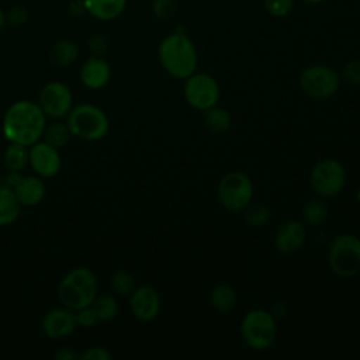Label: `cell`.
I'll return each mask as SVG.
<instances>
[{"label": "cell", "instance_id": "obj_31", "mask_svg": "<svg viewBox=\"0 0 360 360\" xmlns=\"http://www.w3.org/2000/svg\"><path fill=\"white\" fill-rule=\"evenodd\" d=\"M75 318H76L77 326L80 328H91L98 322V318L91 305L75 311Z\"/></svg>", "mask_w": 360, "mask_h": 360}, {"label": "cell", "instance_id": "obj_36", "mask_svg": "<svg viewBox=\"0 0 360 360\" xmlns=\"http://www.w3.org/2000/svg\"><path fill=\"white\" fill-rule=\"evenodd\" d=\"M4 24H6V14H4V11H3L1 7H0V30L3 28Z\"/></svg>", "mask_w": 360, "mask_h": 360}, {"label": "cell", "instance_id": "obj_25", "mask_svg": "<svg viewBox=\"0 0 360 360\" xmlns=\"http://www.w3.org/2000/svg\"><path fill=\"white\" fill-rule=\"evenodd\" d=\"M91 307L98 318V322H108L114 319L118 314V302L112 295H100L96 297L91 302Z\"/></svg>", "mask_w": 360, "mask_h": 360}, {"label": "cell", "instance_id": "obj_26", "mask_svg": "<svg viewBox=\"0 0 360 360\" xmlns=\"http://www.w3.org/2000/svg\"><path fill=\"white\" fill-rule=\"evenodd\" d=\"M110 285L117 294L127 295L135 290L136 281L131 273L125 270H117L110 278Z\"/></svg>", "mask_w": 360, "mask_h": 360}, {"label": "cell", "instance_id": "obj_35", "mask_svg": "<svg viewBox=\"0 0 360 360\" xmlns=\"http://www.w3.org/2000/svg\"><path fill=\"white\" fill-rule=\"evenodd\" d=\"M55 359H58V360H75L76 353L70 347H62L55 353Z\"/></svg>", "mask_w": 360, "mask_h": 360}, {"label": "cell", "instance_id": "obj_24", "mask_svg": "<svg viewBox=\"0 0 360 360\" xmlns=\"http://www.w3.org/2000/svg\"><path fill=\"white\" fill-rule=\"evenodd\" d=\"M210 301L212 304V307L219 311V312H228L233 308L236 297L233 290L229 285L221 284L212 288L211 295H210Z\"/></svg>", "mask_w": 360, "mask_h": 360}, {"label": "cell", "instance_id": "obj_27", "mask_svg": "<svg viewBox=\"0 0 360 360\" xmlns=\"http://www.w3.org/2000/svg\"><path fill=\"white\" fill-rule=\"evenodd\" d=\"M328 215V207L323 201L314 200L307 202L304 207V218L309 225H318L321 224Z\"/></svg>", "mask_w": 360, "mask_h": 360}, {"label": "cell", "instance_id": "obj_30", "mask_svg": "<svg viewBox=\"0 0 360 360\" xmlns=\"http://www.w3.org/2000/svg\"><path fill=\"white\" fill-rule=\"evenodd\" d=\"M176 10H177L176 0H153L152 3V13L160 20H167L173 17Z\"/></svg>", "mask_w": 360, "mask_h": 360}, {"label": "cell", "instance_id": "obj_2", "mask_svg": "<svg viewBox=\"0 0 360 360\" xmlns=\"http://www.w3.org/2000/svg\"><path fill=\"white\" fill-rule=\"evenodd\" d=\"M158 56L165 70L176 79H187L197 68V49L193 41L181 32H173L162 39Z\"/></svg>", "mask_w": 360, "mask_h": 360}, {"label": "cell", "instance_id": "obj_32", "mask_svg": "<svg viewBox=\"0 0 360 360\" xmlns=\"http://www.w3.org/2000/svg\"><path fill=\"white\" fill-rule=\"evenodd\" d=\"M82 360H110L111 359V353L100 346H93L86 349L82 354H80Z\"/></svg>", "mask_w": 360, "mask_h": 360}, {"label": "cell", "instance_id": "obj_18", "mask_svg": "<svg viewBox=\"0 0 360 360\" xmlns=\"http://www.w3.org/2000/svg\"><path fill=\"white\" fill-rule=\"evenodd\" d=\"M128 0H83L84 10L101 21L115 20L122 14Z\"/></svg>", "mask_w": 360, "mask_h": 360}, {"label": "cell", "instance_id": "obj_4", "mask_svg": "<svg viewBox=\"0 0 360 360\" xmlns=\"http://www.w3.org/2000/svg\"><path fill=\"white\" fill-rule=\"evenodd\" d=\"M66 124L73 136L90 142L103 139L110 128L105 112L97 105L87 103L72 107L66 115Z\"/></svg>", "mask_w": 360, "mask_h": 360}, {"label": "cell", "instance_id": "obj_6", "mask_svg": "<svg viewBox=\"0 0 360 360\" xmlns=\"http://www.w3.org/2000/svg\"><path fill=\"white\" fill-rule=\"evenodd\" d=\"M240 332L250 349L264 350L276 339V319L271 314L263 309L250 311L242 321Z\"/></svg>", "mask_w": 360, "mask_h": 360}, {"label": "cell", "instance_id": "obj_34", "mask_svg": "<svg viewBox=\"0 0 360 360\" xmlns=\"http://www.w3.org/2000/svg\"><path fill=\"white\" fill-rule=\"evenodd\" d=\"M21 173L18 172H8L7 174H4L1 179H0V187H6V188H10L14 191V188L17 187V184L20 183L21 180Z\"/></svg>", "mask_w": 360, "mask_h": 360}, {"label": "cell", "instance_id": "obj_11", "mask_svg": "<svg viewBox=\"0 0 360 360\" xmlns=\"http://www.w3.org/2000/svg\"><path fill=\"white\" fill-rule=\"evenodd\" d=\"M38 105L46 117L63 118L73 107L72 91L62 82H49L38 94Z\"/></svg>", "mask_w": 360, "mask_h": 360}, {"label": "cell", "instance_id": "obj_29", "mask_svg": "<svg viewBox=\"0 0 360 360\" xmlns=\"http://www.w3.org/2000/svg\"><path fill=\"white\" fill-rule=\"evenodd\" d=\"M246 221L253 225V226H262L267 222L269 219V211L264 205L260 204H253L248 208L246 214H245Z\"/></svg>", "mask_w": 360, "mask_h": 360}, {"label": "cell", "instance_id": "obj_1", "mask_svg": "<svg viewBox=\"0 0 360 360\" xmlns=\"http://www.w3.org/2000/svg\"><path fill=\"white\" fill-rule=\"evenodd\" d=\"M46 127V115L31 100L13 103L3 117V135L8 142L31 146L38 142Z\"/></svg>", "mask_w": 360, "mask_h": 360}, {"label": "cell", "instance_id": "obj_13", "mask_svg": "<svg viewBox=\"0 0 360 360\" xmlns=\"http://www.w3.org/2000/svg\"><path fill=\"white\" fill-rule=\"evenodd\" d=\"M42 332L51 339H63L69 336L76 328L75 311L69 308H55L48 311L41 322Z\"/></svg>", "mask_w": 360, "mask_h": 360}, {"label": "cell", "instance_id": "obj_10", "mask_svg": "<svg viewBox=\"0 0 360 360\" xmlns=\"http://www.w3.org/2000/svg\"><path fill=\"white\" fill-rule=\"evenodd\" d=\"M184 97L194 108L207 110L217 104L219 98V86L212 76L194 72L186 80Z\"/></svg>", "mask_w": 360, "mask_h": 360}, {"label": "cell", "instance_id": "obj_8", "mask_svg": "<svg viewBox=\"0 0 360 360\" xmlns=\"http://www.w3.org/2000/svg\"><path fill=\"white\" fill-rule=\"evenodd\" d=\"M300 86L314 98H326L339 89V76L329 66L314 65L302 70L300 75Z\"/></svg>", "mask_w": 360, "mask_h": 360}, {"label": "cell", "instance_id": "obj_7", "mask_svg": "<svg viewBox=\"0 0 360 360\" xmlns=\"http://www.w3.org/2000/svg\"><path fill=\"white\" fill-rule=\"evenodd\" d=\"M253 197V184L242 172H231L218 184V198L229 211L246 208Z\"/></svg>", "mask_w": 360, "mask_h": 360}, {"label": "cell", "instance_id": "obj_20", "mask_svg": "<svg viewBox=\"0 0 360 360\" xmlns=\"http://www.w3.org/2000/svg\"><path fill=\"white\" fill-rule=\"evenodd\" d=\"M3 163L8 172L21 173L30 165V146L10 142L4 150Z\"/></svg>", "mask_w": 360, "mask_h": 360}, {"label": "cell", "instance_id": "obj_17", "mask_svg": "<svg viewBox=\"0 0 360 360\" xmlns=\"http://www.w3.org/2000/svg\"><path fill=\"white\" fill-rule=\"evenodd\" d=\"M305 240V229L297 221L283 224L276 233V246L280 252L291 253L298 250Z\"/></svg>", "mask_w": 360, "mask_h": 360}, {"label": "cell", "instance_id": "obj_16", "mask_svg": "<svg viewBox=\"0 0 360 360\" xmlns=\"http://www.w3.org/2000/svg\"><path fill=\"white\" fill-rule=\"evenodd\" d=\"M14 193L22 207H34L45 198L46 187L38 176H22Z\"/></svg>", "mask_w": 360, "mask_h": 360}, {"label": "cell", "instance_id": "obj_19", "mask_svg": "<svg viewBox=\"0 0 360 360\" xmlns=\"http://www.w3.org/2000/svg\"><path fill=\"white\" fill-rule=\"evenodd\" d=\"M22 205L15 193L10 188L0 187V226L11 225L20 217Z\"/></svg>", "mask_w": 360, "mask_h": 360}, {"label": "cell", "instance_id": "obj_14", "mask_svg": "<svg viewBox=\"0 0 360 360\" xmlns=\"http://www.w3.org/2000/svg\"><path fill=\"white\" fill-rule=\"evenodd\" d=\"M129 307L135 318L141 321H150L159 314L160 300L152 287L142 285L131 292Z\"/></svg>", "mask_w": 360, "mask_h": 360}, {"label": "cell", "instance_id": "obj_3", "mask_svg": "<svg viewBox=\"0 0 360 360\" xmlns=\"http://www.w3.org/2000/svg\"><path fill=\"white\" fill-rule=\"evenodd\" d=\"M58 297L63 307L77 311L91 305L97 297V278L89 267L72 269L59 283Z\"/></svg>", "mask_w": 360, "mask_h": 360}, {"label": "cell", "instance_id": "obj_15", "mask_svg": "<svg viewBox=\"0 0 360 360\" xmlns=\"http://www.w3.org/2000/svg\"><path fill=\"white\" fill-rule=\"evenodd\" d=\"M111 77V68L110 63L101 58L100 55H94L89 58L80 70L82 83L91 90L103 89Z\"/></svg>", "mask_w": 360, "mask_h": 360}, {"label": "cell", "instance_id": "obj_5", "mask_svg": "<svg viewBox=\"0 0 360 360\" xmlns=\"http://www.w3.org/2000/svg\"><path fill=\"white\" fill-rule=\"evenodd\" d=\"M329 266L343 277H352L360 271V239L345 233L336 236L329 248Z\"/></svg>", "mask_w": 360, "mask_h": 360}, {"label": "cell", "instance_id": "obj_37", "mask_svg": "<svg viewBox=\"0 0 360 360\" xmlns=\"http://www.w3.org/2000/svg\"><path fill=\"white\" fill-rule=\"evenodd\" d=\"M304 3H308V4H316V3H322L325 0H302Z\"/></svg>", "mask_w": 360, "mask_h": 360}, {"label": "cell", "instance_id": "obj_9", "mask_svg": "<svg viewBox=\"0 0 360 360\" xmlns=\"http://www.w3.org/2000/svg\"><path fill=\"white\" fill-rule=\"evenodd\" d=\"M309 181L319 195L332 197L343 188L346 183V172L338 160L325 159L315 165Z\"/></svg>", "mask_w": 360, "mask_h": 360}, {"label": "cell", "instance_id": "obj_28", "mask_svg": "<svg viewBox=\"0 0 360 360\" xmlns=\"http://www.w3.org/2000/svg\"><path fill=\"white\" fill-rule=\"evenodd\" d=\"M263 4L270 15L280 18L285 17L291 11L294 0H263Z\"/></svg>", "mask_w": 360, "mask_h": 360}, {"label": "cell", "instance_id": "obj_22", "mask_svg": "<svg viewBox=\"0 0 360 360\" xmlns=\"http://www.w3.org/2000/svg\"><path fill=\"white\" fill-rule=\"evenodd\" d=\"M44 141L56 149H62L72 139V132L66 122H53L45 127Z\"/></svg>", "mask_w": 360, "mask_h": 360}, {"label": "cell", "instance_id": "obj_33", "mask_svg": "<svg viewBox=\"0 0 360 360\" xmlns=\"http://www.w3.org/2000/svg\"><path fill=\"white\" fill-rule=\"evenodd\" d=\"M343 77L347 83H352V84L360 83V60L359 59L352 60L345 66Z\"/></svg>", "mask_w": 360, "mask_h": 360}, {"label": "cell", "instance_id": "obj_12", "mask_svg": "<svg viewBox=\"0 0 360 360\" xmlns=\"http://www.w3.org/2000/svg\"><path fill=\"white\" fill-rule=\"evenodd\" d=\"M59 149L45 141H38L30 146V166L39 177H53L60 170Z\"/></svg>", "mask_w": 360, "mask_h": 360}, {"label": "cell", "instance_id": "obj_23", "mask_svg": "<svg viewBox=\"0 0 360 360\" xmlns=\"http://www.w3.org/2000/svg\"><path fill=\"white\" fill-rule=\"evenodd\" d=\"M204 124L212 132H224L231 125V115L222 107H210L204 110Z\"/></svg>", "mask_w": 360, "mask_h": 360}, {"label": "cell", "instance_id": "obj_21", "mask_svg": "<svg viewBox=\"0 0 360 360\" xmlns=\"http://www.w3.org/2000/svg\"><path fill=\"white\" fill-rule=\"evenodd\" d=\"M79 58V48L70 39H60L55 42L49 51L51 63L65 68L76 62Z\"/></svg>", "mask_w": 360, "mask_h": 360}]
</instances>
